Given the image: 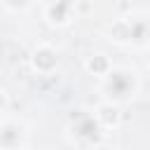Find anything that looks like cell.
Segmentation results:
<instances>
[{
  "label": "cell",
  "instance_id": "1",
  "mask_svg": "<svg viewBox=\"0 0 150 150\" xmlns=\"http://www.w3.org/2000/svg\"><path fill=\"white\" fill-rule=\"evenodd\" d=\"M87 68L89 70H101V68H108V61L103 56H96V59H89L87 61Z\"/></svg>",
  "mask_w": 150,
  "mask_h": 150
},
{
  "label": "cell",
  "instance_id": "2",
  "mask_svg": "<svg viewBox=\"0 0 150 150\" xmlns=\"http://www.w3.org/2000/svg\"><path fill=\"white\" fill-rule=\"evenodd\" d=\"M2 108H5V94L0 91V110H2Z\"/></svg>",
  "mask_w": 150,
  "mask_h": 150
}]
</instances>
